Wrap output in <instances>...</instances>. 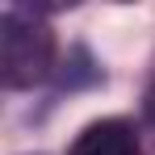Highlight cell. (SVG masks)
<instances>
[{"label": "cell", "mask_w": 155, "mask_h": 155, "mask_svg": "<svg viewBox=\"0 0 155 155\" xmlns=\"http://www.w3.org/2000/svg\"><path fill=\"white\" fill-rule=\"evenodd\" d=\"M67 155H143V147H138V130L126 117H101L76 134Z\"/></svg>", "instance_id": "2"}, {"label": "cell", "mask_w": 155, "mask_h": 155, "mask_svg": "<svg viewBox=\"0 0 155 155\" xmlns=\"http://www.w3.org/2000/svg\"><path fill=\"white\" fill-rule=\"evenodd\" d=\"M147 117H151V122H155V84H151V88H147Z\"/></svg>", "instance_id": "3"}, {"label": "cell", "mask_w": 155, "mask_h": 155, "mask_svg": "<svg viewBox=\"0 0 155 155\" xmlns=\"http://www.w3.org/2000/svg\"><path fill=\"white\" fill-rule=\"evenodd\" d=\"M54 71V34L38 8L8 4L0 13V84L34 88Z\"/></svg>", "instance_id": "1"}]
</instances>
